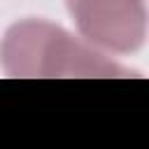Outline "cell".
<instances>
[{"label": "cell", "mask_w": 149, "mask_h": 149, "mask_svg": "<svg viewBox=\"0 0 149 149\" xmlns=\"http://www.w3.org/2000/svg\"><path fill=\"white\" fill-rule=\"evenodd\" d=\"M0 68L9 77H133L109 54L47 19L12 23L0 40Z\"/></svg>", "instance_id": "obj_1"}, {"label": "cell", "mask_w": 149, "mask_h": 149, "mask_svg": "<svg viewBox=\"0 0 149 149\" xmlns=\"http://www.w3.org/2000/svg\"><path fill=\"white\" fill-rule=\"evenodd\" d=\"M79 37L109 56H128L147 40L144 0H65Z\"/></svg>", "instance_id": "obj_2"}]
</instances>
